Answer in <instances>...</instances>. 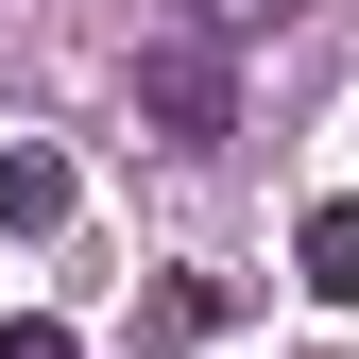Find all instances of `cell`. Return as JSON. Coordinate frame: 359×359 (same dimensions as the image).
I'll list each match as a JSON object with an SVG mask.
<instances>
[{"label":"cell","instance_id":"cell-3","mask_svg":"<svg viewBox=\"0 0 359 359\" xmlns=\"http://www.w3.org/2000/svg\"><path fill=\"white\" fill-rule=\"evenodd\" d=\"M171 34H205V52H257V34H291V0H171Z\"/></svg>","mask_w":359,"mask_h":359},{"label":"cell","instance_id":"cell-6","mask_svg":"<svg viewBox=\"0 0 359 359\" xmlns=\"http://www.w3.org/2000/svg\"><path fill=\"white\" fill-rule=\"evenodd\" d=\"M0 359H86L69 325H34V308H18V325H0Z\"/></svg>","mask_w":359,"mask_h":359},{"label":"cell","instance_id":"cell-1","mask_svg":"<svg viewBox=\"0 0 359 359\" xmlns=\"http://www.w3.org/2000/svg\"><path fill=\"white\" fill-rule=\"evenodd\" d=\"M137 120H154L171 154H222V137H240V52H205V34H154V52H137Z\"/></svg>","mask_w":359,"mask_h":359},{"label":"cell","instance_id":"cell-2","mask_svg":"<svg viewBox=\"0 0 359 359\" xmlns=\"http://www.w3.org/2000/svg\"><path fill=\"white\" fill-rule=\"evenodd\" d=\"M222 325V274H171V291H137V325H120V359H189Z\"/></svg>","mask_w":359,"mask_h":359},{"label":"cell","instance_id":"cell-4","mask_svg":"<svg viewBox=\"0 0 359 359\" xmlns=\"http://www.w3.org/2000/svg\"><path fill=\"white\" fill-rule=\"evenodd\" d=\"M0 222H18V240H52V222H69V171H52V154H0Z\"/></svg>","mask_w":359,"mask_h":359},{"label":"cell","instance_id":"cell-5","mask_svg":"<svg viewBox=\"0 0 359 359\" xmlns=\"http://www.w3.org/2000/svg\"><path fill=\"white\" fill-rule=\"evenodd\" d=\"M308 291L359 308V205H308Z\"/></svg>","mask_w":359,"mask_h":359}]
</instances>
